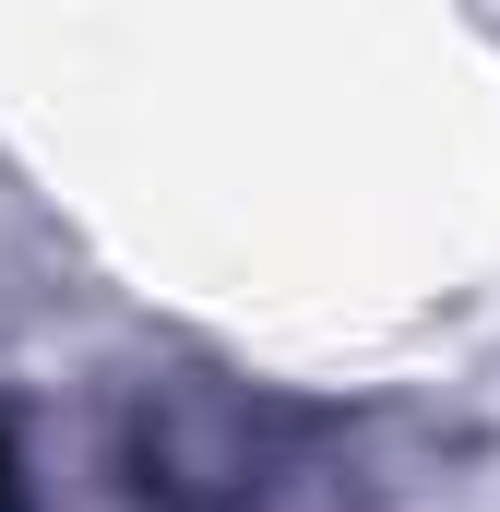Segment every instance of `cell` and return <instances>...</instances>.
<instances>
[{
	"instance_id": "cell-1",
	"label": "cell",
	"mask_w": 500,
	"mask_h": 512,
	"mask_svg": "<svg viewBox=\"0 0 500 512\" xmlns=\"http://www.w3.org/2000/svg\"><path fill=\"white\" fill-rule=\"evenodd\" d=\"M0 512H24V489H12V453H0Z\"/></svg>"
}]
</instances>
